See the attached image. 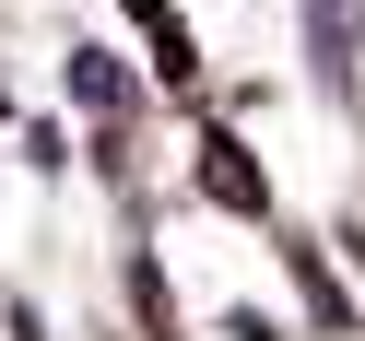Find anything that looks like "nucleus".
Masks as SVG:
<instances>
[{
  "label": "nucleus",
  "instance_id": "nucleus-1",
  "mask_svg": "<svg viewBox=\"0 0 365 341\" xmlns=\"http://www.w3.org/2000/svg\"><path fill=\"white\" fill-rule=\"evenodd\" d=\"M200 189H212L224 212H271V189H259V165H247L236 142H200Z\"/></svg>",
  "mask_w": 365,
  "mask_h": 341
}]
</instances>
